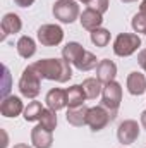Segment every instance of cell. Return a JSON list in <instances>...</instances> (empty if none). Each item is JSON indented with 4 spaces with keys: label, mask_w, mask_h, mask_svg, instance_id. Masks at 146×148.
<instances>
[{
    "label": "cell",
    "mask_w": 146,
    "mask_h": 148,
    "mask_svg": "<svg viewBox=\"0 0 146 148\" xmlns=\"http://www.w3.org/2000/svg\"><path fill=\"white\" fill-rule=\"evenodd\" d=\"M17 53L23 59H31L36 53V43L31 36H21L17 41Z\"/></svg>",
    "instance_id": "cell-20"
},
{
    "label": "cell",
    "mask_w": 146,
    "mask_h": 148,
    "mask_svg": "<svg viewBox=\"0 0 146 148\" xmlns=\"http://www.w3.org/2000/svg\"><path fill=\"white\" fill-rule=\"evenodd\" d=\"M40 124L50 131H53L57 127V112L52 110V109H45L41 117H40Z\"/></svg>",
    "instance_id": "cell-23"
},
{
    "label": "cell",
    "mask_w": 146,
    "mask_h": 148,
    "mask_svg": "<svg viewBox=\"0 0 146 148\" xmlns=\"http://www.w3.org/2000/svg\"><path fill=\"white\" fill-rule=\"evenodd\" d=\"M141 47V38L136 33H120L113 41V52L119 57H129Z\"/></svg>",
    "instance_id": "cell-4"
},
{
    "label": "cell",
    "mask_w": 146,
    "mask_h": 148,
    "mask_svg": "<svg viewBox=\"0 0 146 148\" xmlns=\"http://www.w3.org/2000/svg\"><path fill=\"white\" fill-rule=\"evenodd\" d=\"M91 41H93L96 47H100V48L107 47L108 41H110V31L105 29V28H98V29L91 31Z\"/></svg>",
    "instance_id": "cell-22"
},
{
    "label": "cell",
    "mask_w": 146,
    "mask_h": 148,
    "mask_svg": "<svg viewBox=\"0 0 146 148\" xmlns=\"http://www.w3.org/2000/svg\"><path fill=\"white\" fill-rule=\"evenodd\" d=\"M145 35H146V33H145Z\"/></svg>",
    "instance_id": "cell-35"
},
{
    "label": "cell",
    "mask_w": 146,
    "mask_h": 148,
    "mask_svg": "<svg viewBox=\"0 0 146 148\" xmlns=\"http://www.w3.org/2000/svg\"><path fill=\"white\" fill-rule=\"evenodd\" d=\"M45 102H46L48 109H52V110H55V112L62 110L64 107H67V93L62 88H52L46 93Z\"/></svg>",
    "instance_id": "cell-13"
},
{
    "label": "cell",
    "mask_w": 146,
    "mask_h": 148,
    "mask_svg": "<svg viewBox=\"0 0 146 148\" xmlns=\"http://www.w3.org/2000/svg\"><path fill=\"white\" fill-rule=\"evenodd\" d=\"M120 2H124V3H132V2H138V0H120Z\"/></svg>",
    "instance_id": "cell-33"
},
{
    "label": "cell",
    "mask_w": 146,
    "mask_h": 148,
    "mask_svg": "<svg viewBox=\"0 0 146 148\" xmlns=\"http://www.w3.org/2000/svg\"><path fill=\"white\" fill-rule=\"evenodd\" d=\"M65 93H67V107L69 109L81 107L86 100V95H84V90L81 84H72L71 88L65 90Z\"/></svg>",
    "instance_id": "cell-18"
},
{
    "label": "cell",
    "mask_w": 146,
    "mask_h": 148,
    "mask_svg": "<svg viewBox=\"0 0 146 148\" xmlns=\"http://www.w3.org/2000/svg\"><path fill=\"white\" fill-rule=\"evenodd\" d=\"M62 57L67 62H71L74 67L79 69V71H91V69H95L98 66L96 57L91 52L84 50L83 45H79L77 41H69L62 48Z\"/></svg>",
    "instance_id": "cell-2"
},
{
    "label": "cell",
    "mask_w": 146,
    "mask_h": 148,
    "mask_svg": "<svg viewBox=\"0 0 146 148\" xmlns=\"http://www.w3.org/2000/svg\"><path fill=\"white\" fill-rule=\"evenodd\" d=\"M115 76H117V66H115V62H112L110 59H103V60L98 62V66H96V77L103 84L112 83L115 79Z\"/></svg>",
    "instance_id": "cell-15"
},
{
    "label": "cell",
    "mask_w": 146,
    "mask_h": 148,
    "mask_svg": "<svg viewBox=\"0 0 146 148\" xmlns=\"http://www.w3.org/2000/svg\"><path fill=\"white\" fill-rule=\"evenodd\" d=\"M3 73H5V86H3V98H5V97H9L7 93H9V77L10 76H9V69L7 67H3Z\"/></svg>",
    "instance_id": "cell-27"
},
{
    "label": "cell",
    "mask_w": 146,
    "mask_h": 148,
    "mask_svg": "<svg viewBox=\"0 0 146 148\" xmlns=\"http://www.w3.org/2000/svg\"><path fill=\"white\" fill-rule=\"evenodd\" d=\"M55 19H59L60 23H65V24H71L74 23L81 14H79V5L76 0H57L53 3V9H52Z\"/></svg>",
    "instance_id": "cell-6"
},
{
    "label": "cell",
    "mask_w": 146,
    "mask_h": 148,
    "mask_svg": "<svg viewBox=\"0 0 146 148\" xmlns=\"http://www.w3.org/2000/svg\"><path fill=\"white\" fill-rule=\"evenodd\" d=\"M38 41L45 47H57L64 40V31L57 24H43L36 31Z\"/></svg>",
    "instance_id": "cell-8"
},
{
    "label": "cell",
    "mask_w": 146,
    "mask_h": 148,
    "mask_svg": "<svg viewBox=\"0 0 146 148\" xmlns=\"http://www.w3.org/2000/svg\"><path fill=\"white\" fill-rule=\"evenodd\" d=\"M40 88H41V76L33 69V66H28L23 71V76L19 79L21 95L26 98H36L40 93Z\"/></svg>",
    "instance_id": "cell-3"
},
{
    "label": "cell",
    "mask_w": 146,
    "mask_h": 148,
    "mask_svg": "<svg viewBox=\"0 0 146 148\" xmlns=\"http://www.w3.org/2000/svg\"><path fill=\"white\" fill-rule=\"evenodd\" d=\"M88 107L81 105V107H76V109H69L65 114V119L67 122L74 126V127H83L86 126V119H88Z\"/></svg>",
    "instance_id": "cell-17"
},
{
    "label": "cell",
    "mask_w": 146,
    "mask_h": 148,
    "mask_svg": "<svg viewBox=\"0 0 146 148\" xmlns=\"http://www.w3.org/2000/svg\"><path fill=\"white\" fill-rule=\"evenodd\" d=\"M19 7H29V5H33L35 3V0H14Z\"/></svg>",
    "instance_id": "cell-28"
},
{
    "label": "cell",
    "mask_w": 146,
    "mask_h": 148,
    "mask_svg": "<svg viewBox=\"0 0 146 148\" xmlns=\"http://www.w3.org/2000/svg\"><path fill=\"white\" fill-rule=\"evenodd\" d=\"M127 91L134 97H139L146 91V76L143 73L132 71L127 76Z\"/></svg>",
    "instance_id": "cell-16"
},
{
    "label": "cell",
    "mask_w": 146,
    "mask_h": 148,
    "mask_svg": "<svg viewBox=\"0 0 146 148\" xmlns=\"http://www.w3.org/2000/svg\"><path fill=\"white\" fill-rule=\"evenodd\" d=\"M132 29L136 31V33H146V17L143 14H136L134 17H132Z\"/></svg>",
    "instance_id": "cell-24"
},
{
    "label": "cell",
    "mask_w": 146,
    "mask_h": 148,
    "mask_svg": "<svg viewBox=\"0 0 146 148\" xmlns=\"http://www.w3.org/2000/svg\"><path fill=\"white\" fill-rule=\"evenodd\" d=\"M31 66L41 76V79H50V81H57V83H67L72 77L71 62H67L65 59H41V60H38Z\"/></svg>",
    "instance_id": "cell-1"
},
{
    "label": "cell",
    "mask_w": 146,
    "mask_h": 148,
    "mask_svg": "<svg viewBox=\"0 0 146 148\" xmlns=\"http://www.w3.org/2000/svg\"><path fill=\"white\" fill-rule=\"evenodd\" d=\"M2 148H7V134L3 131V143H2Z\"/></svg>",
    "instance_id": "cell-31"
},
{
    "label": "cell",
    "mask_w": 146,
    "mask_h": 148,
    "mask_svg": "<svg viewBox=\"0 0 146 148\" xmlns=\"http://www.w3.org/2000/svg\"><path fill=\"white\" fill-rule=\"evenodd\" d=\"M89 7L95 9V10H98V12H102V14H105L108 10V0H91Z\"/></svg>",
    "instance_id": "cell-25"
},
{
    "label": "cell",
    "mask_w": 146,
    "mask_h": 148,
    "mask_svg": "<svg viewBox=\"0 0 146 148\" xmlns=\"http://www.w3.org/2000/svg\"><path fill=\"white\" fill-rule=\"evenodd\" d=\"M43 110H45V109L41 107V103L36 102V100H33V102L28 103V107H24V119H26L28 122L40 121V117H41Z\"/></svg>",
    "instance_id": "cell-21"
},
{
    "label": "cell",
    "mask_w": 146,
    "mask_h": 148,
    "mask_svg": "<svg viewBox=\"0 0 146 148\" xmlns=\"http://www.w3.org/2000/svg\"><path fill=\"white\" fill-rule=\"evenodd\" d=\"M122 102V86L117 81L107 83L102 90V105L112 112H117Z\"/></svg>",
    "instance_id": "cell-7"
},
{
    "label": "cell",
    "mask_w": 146,
    "mask_h": 148,
    "mask_svg": "<svg viewBox=\"0 0 146 148\" xmlns=\"http://www.w3.org/2000/svg\"><path fill=\"white\" fill-rule=\"evenodd\" d=\"M139 14H143L146 17V0H141V5H139Z\"/></svg>",
    "instance_id": "cell-29"
},
{
    "label": "cell",
    "mask_w": 146,
    "mask_h": 148,
    "mask_svg": "<svg viewBox=\"0 0 146 148\" xmlns=\"http://www.w3.org/2000/svg\"><path fill=\"white\" fill-rule=\"evenodd\" d=\"M141 124H143V127L146 129V110H143V114H141Z\"/></svg>",
    "instance_id": "cell-30"
},
{
    "label": "cell",
    "mask_w": 146,
    "mask_h": 148,
    "mask_svg": "<svg viewBox=\"0 0 146 148\" xmlns=\"http://www.w3.org/2000/svg\"><path fill=\"white\" fill-rule=\"evenodd\" d=\"M138 64H139V66L146 71V48H145V50H141V52L138 53Z\"/></svg>",
    "instance_id": "cell-26"
},
{
    "label": "cell",
    "mask_w": 146,
    "mask_h": 148,
    "mask_svg": "<svg viewBox=\"0 0 146 148\" xmlns=\"http://www.w3.org/2000/svg\"><path fill=\"white\" fill-rule=\"evenodd\" d=\"M139 138V124L132 119L122 121L117 129V140L122 145H131Z\"/></svg>",
    "instance_id": "cell-9"
},
{
    "label": "cell",
    "mask_w": 146,
    "mask_h": 148,
    "mask_svg": "<svg viewBox=\"0 0 146 148\" xmlns=\"http://www.w3.org/2000/svg\"><path fill=\"white\" fill-rule=\"evenodd\" d=\"M79 21H81V26L88 31H95L98 28H102V23H103V14L88 7L83 10V14L79 16Z\"/></svg>",
    "instance_id": "cell-11"
},
{
    "label": "cell",
    "mask_w": 146,
    "mask_h": 148,
    "mask_svg": "<svg viewBox=\"0 0 146 148\" xmlns=\"http://www.w3.org/2000/svg\"><path fill=\"white\" fill-rule=\"evenodd\" d=\"M115 114L117 112H112L108 109H105L103 105L102 107H91L88 110V119H86V126L91 127V131H102L103 127H107L110 122L115 119Z\"/></svg>",
    "instance_id": "cell-5"
},
{
    "label": "cell",
    "mask_w": 146,
    "mask_h": 148,
    "mask_svg": "<svg viewBox=\"0 0 146 148\" xmlns=\"http://www.w3.org/2000/svg\"><path fill=\"white\" fill-rule=\"evenodd\" d=\"M0 112H2L3 117H17L21 112H24L23 100L19 97H16V95H9V97L2 98Z\"/></svg>",
    "instance_id": "cell-12"
},
{
    "label": "cell",
    "mask_w": 146,
    "mask_h": 148,
    "mask_svg": "<svg viewBox=\"0 0 146 148\" xmlns=\"http://www.w3.org/2000/svg\"><path fill=\"white\" fill-rule=\"evenodd\" d=\"M79 2H83V3H88V5H89V2H91V0H79Z\"/></svg>",
    "instance_id": "cell-34"
},
{
    "label": "cell",
    "mask_w": 146,
    "mask_h": 148,
    "mask_svg": "<svg viewBox=\"0 0 146 148\" xmlns=\"http://www.w3.org/2000/svg\"><path fill=\"white\" fill-rule=\"evenodd\" d=\"M83 90H84V95H86V98H89V100H95V98H98V95L102 93V90H103V86H102V81L98 79V77H88V79H84L83 81Z\"/></svg>",
    "instance_id": "cell-19"
},
{
    "label": "cell",
    "mask_w": 146,
    "mask_h": 148,
    "mask_svg": "<svg viewBox=\"0 0 146 148\" xmlns=\"http://www.w3.org/2000/svg\"><path fill=\"white\" fill-rule=\"evenodd\" d=\"M0 26H2V33H3V35H2V40H5L9 35H16V33L21 31V28H23V21H21V17H19L17 14H14V12H7V14L2 17Z\"/></svg>",
    "instance_id": "cell-14"
},
{
    "label": "cell",
    "mask_w": 146,
    "mask_h": 148,
    "mask_svg": "<svg viewBox=\"0 0 146 148\" xmlns=\"http://www.w3.org/2000/svg\"><path fill=\"white\" fill-rule=\"evenodd\" d=\"M12 148H31V147H28V145H24V143H19V145H14Z\"/></svg>",
    "instance_id": "cell-32"
},
{
    "label": "cell",
    "mask_w": 146,
    "mask_h": 148,
    "mask_svg": "<svg viewBox=\"0 0 146 148\" xmlns=\"http://www.w3.org/2000/svg\"><path fill=\"white\" fill-rule=\"evenodd\" d=\"M53 131L43 127L41 124L35 126L31 129V143L35 148H52V143H53Z\"/></svg>",
    "instance_id": "cell-10"
}]
</instances>
